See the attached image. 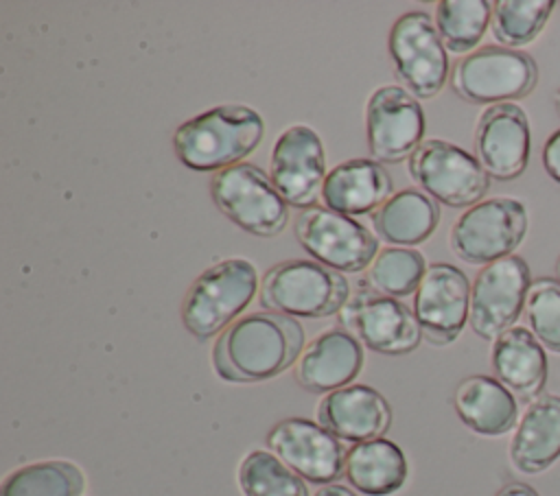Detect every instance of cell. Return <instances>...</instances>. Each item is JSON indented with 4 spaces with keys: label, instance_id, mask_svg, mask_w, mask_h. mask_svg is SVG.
<instances>
[{
    "label": "cell",
    "instance_id": "obj_2",
    "mask_svg": "<svg viewBox=\"0 0 560 496\" xmlns=\"http://www.w3.org/2000/svg\"><path fill=\"white\" fill-rule=\"evenodd\" d=\"M262 116L247 105H219L182 122L173 133L175 157L190 170L210 173L241 164L262 140Z\"/></svg>",
    "mask_w": 560,
    "mask_h": 496
},
{
    "label": "cell",
    "instance_id": "obj_31",
    "mask_svg": "<svg viewBox=\"0 0 560 496\" xmlns=\"http://www.w3.org/2000/svg\"><path fill=\"white\" fill-rule=\"evenodd\" d=\"M525 319L538 343L560 354V282L534 280L525 299Z\"/></svg>",
    "mask_w": 560,
    "mask_h": 496
},
{
    "label": "cell",
    "instance_id": "obj_27",
    "mask_svg": "<svg viewBox=\"0 0 560 496\" xmlns=\"http://www.w3.org/2000/svg\"><path fill=\"white\" fill-rule=\"evenodd\" d=\"M492 20L488 0H442L435 4V28L442 44L453 52L472 50Z\"/></svg>",
    "mask_w": 560,
    "mask_h": 496
},
{
    "label": "cell",
    "instance_id": "obj_36",
    "mask_svg": "<svg viewBox=\"0 0 560 496\" xmlns=\"http://www.w3.org/2000/svg\"><path fill=\"white\" fill-rule=\"evenodd\" d=\"M556 277H558V282H560V258H558V262H556Z\"/></svg>",
    "mask_w": 560,
    "mask_h": 496
},
{
    "label": "cell",
    "instance_id": "obj_30",
    "mask_svg": "<svg viewBox=\"0 0 560 496\" xmlns=\"http://www.w3.org/2000/svg\"><path fill=\"white\" fill-rule=\"evenodd\" d=\"M427 273L424 256L416 249L387 247L376 253L368 269L365 284L389 297H407L418 291Z\"/></svg>",
    "mask_w": 560,
    "mask_h": 496
},
{
    "label": "cell",
    "instance_id": "obj_11",
    "mask_svg": "<svg viewBox=\"0 0 560 496\" xmlns=\"http://www.w3.org/2000/svg\"><path fill=\"white\" fill-rule=\"evenodd\" d=\"M293 232L306 253L341 273L363 271L376 258V236L352 216L324 205L302 210L293 223Z\"/></svg>",
    "mask_w": 560,
    "mask_h": 496
},
{
    "label": "cell",
    "instance_id": "obj_14",
    "mask_svg": "<svg viewBox=\"0 0 560 496\" xmlns=\"http://www.w3.org/2000/svg\"><path fill=\"white\" fill-rule=\"evenodd\" d=\"M269 179L287 205L311 208L322 194L326 179V155L322 138L306 125L284 129L269 160Z\"/></svg>",
    "mask_w": 560,
    "mask_h": 496
},
{
    "label": "cell",
    "instance_id": "obj_16",
    "mask_svg": "<svg viewBox=\"0 0 560 496\" xmlns=\"http://www.w3.org/2000/svg\"><path fill=\"white\" fill-rule=\"evenodd\" d=\"M413 315L429 343H453L470 315V284L464 271L448 262L427 267L413 295Z\"/></svg>",
    "mask_w": 560,
    "mask_h": 496
},
{
    "label": "cell",
    "instance_id": "obj_18",
    "mask_svg": "<svg viewBox=\"0 0 560 496\" xmlns=\"http://www.w3.org/2000/svg\"><path fill=\"white\" fill-rule=\"evenodd\" d=\"M363 367L361 343L343 328L317 334L295 363V380L311 393H330L348 387Z\"/></svg>",
    "mask_w": 560,
    "mask_h": 496
},
{
    "label": "cell",
    "instance_id": "obj_34",
    "mask_svg": "<svg viewBox=\"0 0 560 496\" xmlns=\"http://www.w3.org/2000/svg\"><path fill=\"white\" fill-rule=\"evenodd\" d=\"M315 496H357L354 492H350L348 487H343V485H335V483H330V485H324L322 489H317L315 492Z\"/></svg>",
    "mask_w": 560,
    "mask_h": 496
},
{
    "label": "cell",
    "instance_id": "obj_10",
    "mask_svg": "<svg viewBox=\"0 0 560 496\" xmlns=\"http://www.w3.org/2000/svg\"><path fill=\"white\" fill-rule=\"evenodd\" d=\"M339 323L359 343L387 356L409 354L420 345L422 330L409 306L383 295L368 284H359L343 308Z\"/></svg>",
    "mask_w": 560,
    "mask_h": 496
},
{
    "label": "cell",
    "instance_id": "obj_19",
    "mask_svg": "<svg viewBox=\"0 0 560 496\" xmlns=\"http://www.w3.org/2000/svg\"><path fill=\"white\" fill-rule=\"evenodd\" d=\"M319 424L341 441L363 444L378 439L392 424L387 400L368 385H348L324 395L317 409Z\"/></svg>",
    "mask_w": 560,
    "mask_h": 496
},
{
    "label": "cell",
    "instance_id": "obj_26",
    "mask_svg": "<svg viewBox=\"0 0 560 496\" xmlns=\"http://www.w3.org/2000/svg\"><path fill=\"white\" fill-rule=\"evenodd\" d=\"M83 472L70 461H37L13 470L0 496H81Z\"/></svg>",
    "mask_w": 560,
    "mask_h": 496
},
{
    "label": "cell",
    "instance_id": "obj_28",
    "mask_svg": "<svg viewBox=\"0 0 560 496\" xmlns=\"http://www.w3.org/2000/svg\"><path fill=\"white\" fill-rule=\"evenodd\" d=\"M236 479L245 496H308L302 476L269 450H252L241 461Z\"/></svg>",
    "mask_w": 560,
    "mask_h": 496
},
{
    "label": "cell",
    "instance_id": "obj_7",
    "mask_svg": "<svg viewBox=\"0 0 560 496\" xmlns=\"http://www.w3.org/2000/svg\"><path fill=\"white\" fill-rule=\"evenodd\" d=\"M525 232V205L512 197H494L475 203L453 223L448 245L468 264H490L512 256Z\"/></svg>",
    "mask_w": 560,
    "mask_h": 496
},
{
    "label": "cell",
    "instance_id": "obj_20",
    "mask_svg": "<svg viewBox=\"0 0 560 496\" xmlns=\"http://www.w3.org/2000/svg\"><path fill=\"white\" fill-rule=\"evenodd\" d=\"M394 192V184L385 166L376 160L357 157L337 164L324 179L322 201L328 210L359 216L376 212Z\"/></svg>",
    "mask_w": 560,
    "mask_h": 496
},
{
    "label": "cell",
    "instance_id": "obj_6",
    "mask_svg": "<svg viewBox=\"0 0 560 496\" xmlns=\"http://www.w3.org/2000/svg\"><path fill=\"white\" fill-rule=\"evenodd\" d=\"M210 197L234 225L254 236L269 238L287 227V201L269 175L252 162L219 170L210 181Z\"/></svg>",
    "mask_w": 560,
    "mask_h": 496
},
{
    "label": "cell",
    "instance_id": "obj_29",
    "mask_svg": "<svg viewBox=\"0 0 560 496\" xmlns=\"http://www.w3.org/2000/svg\"><path fill=\"white\" fill-rule=\"evenodd\" d=\"M553 0H497L492 2V35L503 48L534 42L547 24Z\"/></svg>",
    "mask_w": 560,
    "mask_h": 496
},
{
    "label": "cell",
    "instance_id": "obj_25",
    "mask_svg": "<svg viewBox=\"0 0 560 496\" xmlns=\"http://www.w3.org/2000/svg\"><path fill=\"white\" fill-rule=\"evenodd\" d=\"M440 223L438 203L420 190L392 194L374 214L372 225L378 238L394 245L424 243Z\"/></svg>",
    "mask_w": 560,
    "mask_h": 496
},
{
    "label": "cell",
    "instance_id": "obj_15",
    "mask_svg": "<svg viewBox=\"0 0 560 496\" xmlns=\"http://www.w3.org/2000/svg\"><path fill=\"white\" fill-rule=\"evenodd\" d=\"M269 450L295 474L311 483L330 485L343 474L346 448L322 424L306 417H287L267 433Z\"/></svg>",
    "mask_w": 560,
    "mask_h": 496
},
{
    "label": "cell",
    "instance_id": "obj_23",
    "mask_svg": "<svg viewBox=\"0 0 560 496\" xmlns=\"http://www.w3.org/2000/svg\"><path fill=\"white\" fill-rule=\"evenodd\" d=\"M453 406L459 420L477 435L499 437L516 426V395L494 376L475 374L464 378L453 393Z\"/></svg>",
    "mask_w": 560,
    "mask_h": 496
},
{
    "label": "cell",
    "instance_id": "obj_1",
    "mask_svg": "<svg viewBox=\"0 0 560 496\" xmlns=\"http://www.w3.org/2000/svg\"><path fill=\"white\" fill-rule=\"evenodd\" d=\"M302 326L287 315L260 310L230 323L212 347L214 371L228 382H260L298 363Z\"/></svg>",
    "mask_w": 560,
    "mask_h": 496
},
{
    "label": "cell",
    "instance_id": "obj_32",
    "mask_svg": "<svg viewBox=\"0 0 560 496\" xmlns=\"http://www.w3.org/2000/svg\"><path fill=\"white\" fill-rule=\"evenodd\" d=\"M542 166H545V173H547L556 184H560V129L553 131V133L545 140V146H542Z\"/></svg>",
    "mask_w": 560,
    "mask_h": 496
},
{
    "label": "cell",
    "instance_id": "obj_3",
    "mask_svg": "<svg viewBox=\"0 0 560 496\" xmlns=\"http://www.w3.org/2000/svg\"><path fill=\"white\" fill-rule=\"evenodd\" d=\"M258 271L245 258H228L201 271L182 302L184 328L199 341L221 334L249 306Z\"/></svg>",
    "mask_w": 560,
    "mask_h": 496
},
{
    "label": "cell",
    "instance_id": "obj_13",
    "mask_svg": "<svg viewBox=\"0 0 560 496\" xmlns=\"http://www.w3.org/2000/svg\"><path fill=\"white\" fill-rule=\"evenodd\" d=\"M424 111L400 85H383L365 105V140L370 153L385 164L402 162L424 142Z\"/></svg>",
    "mask_w": 560,
    "mask_h": 496
},
{
    "label": "cell",
    "instance_id": "obj_24",
    "mask_svg": "<svg viewBox=\"0 0 560 496\" xmlns=\"http://www.w3.org/2000/svg\"><path fill=\"white\" fill-rule=\"evenodd\" d=\"M343 476L350 487L368 496H389L407 481V459L389 439L354 444L346 452Z\"/></svg>",
    "mask_w": 560,
    "mask_h": 496
},
{
    "label": "cell",
    "instance_id": "obj_9",
    "mask_svg": "<svg viewBox=\"0 0 560 496\" xmlns=\"http://www.w3.org/2000/svg\"><path fill=\"white\" fill-rule=\"evenodd\" d=\"M387 50L396 76L416 98H433L444 87L448 55L429 13H402L389 28Z\"/></svg>",
    "mask_w": 560,
    "mask_h": 496
},
{
    "label": "cell",
    "instance_id": "obj_5",
    "mask_svg": "<svg viewBox=\"0 0 560 496\" xmlns=\"http://www.w3.org/2000/svg\"><path fill=\"white\" fill-rule=\"evenodd\" d=\"M538 83V68L532 55L503 48L483 46L453 66V92L477 105H501L527 96Z\"/></svg>",
    "mask_w": 560,
    "mask_h": 496
},
{
    "label": "cell",
    "instance_id": "obj_8",
    "mask_svg": "<svg viewBox=\"0 0 560 496\" xmlns=\"http://www.w3.org/2000/svg\"><path fill=\"white\" fill-rule=\"evenodd\" d=\"M411 179L435 201L466 208L481 201L490 177L477 155L446 140H424L407 162Z\"/></svg>",
    "mask_w": 560,
    "mask_h": 496
},
{
    "label": "cell",
    "instance_id": "obj_4",
    "mask_svg": "<svg viewBox=\"0 0 560 496\" xmlns=\"http://www.w3.org/2000/svg\"><path fill=\"white\" fill-rule=\"evenodd\" d=\"M350 297L348 280L317 260H284L260 282V306L287 317L324 319L343 308Z\"/></svg>",
    "mask_w": 560,
    "mask_h": 496
},
{
    "label": "cell",
    "instance_id": "obj_33",
    "mask_svg": "<svg viewBox=\"0 0 560 496\" xmlns=\"http://www.w3.org/2000/svg\"><path fill=\"white\" fill-rule=\"evenodd\" d=\"M497 496H538V492L527 485V483H521V481H512V483H505Z\"/></svg>",
    "mask_w": 560,
    "mask_h": 496
},
{
    "label": "cell",
    "instance_id": "obj_22",
    "mask_svg": "<svg viewBox=\"0 0 560 496\" xmlns=\"http://www.w3.org/2000/svg\"><path fill=\"white\" fill-rule=\"evenodd\" d=\"M494 378L516 398L536 400L547 382V354L538 339L523 326L499 334L490 352Z\"/></svg>",
    "mask_w": 560,
    "mask_h": 496
},
{
    "label": "cell",
    "instance_id": "obj_12",
    "mask_svg": "<svg viewBox=\"0 0 560 496\" xmlns=\"http://www.w3.org/2000/svg\"><path fill=\"white\" fill-rule=\"evenodd\" d=\"M532 273L521 256H505L486 264L470 288L468 323L481 339H497L514 328L525 310Z\"/></svg>",
    "mask_w": 560,
    "mask_h": 496
},
{
    "label": "cell",
    "instance_id": "obj_21",
    "mask_svg": "<svg viewBox=\"0 0 560 496\" xmlns=\"http://www.w3.org/2000/svg\"><path fill=\"white\" fill-rule=\"evenodd\" d=\"M560 457V395L540 393L521 415L510 459L523 474H538Z\"/></svg>",
    "mask_w": 560,
    "mask_h": 496
},
{
    "label": "cell",
    "instance_id": "obj_35",
    "mask_svg": "<svg viewBox=\"0 0 560 496\" xmlns=\"http://www.w3.org/2000/svg\"><path fill=\"white\" fill-rule=\"evenodd\" d=\"M553 98H556V111H558V116H560V90L556 92V96H553Z\"/></svg>",
    "mask_w": 560,
    "mask_h": 496
},
{
    "label": "cell",
    "instance_id": "obj_17",
    "mask_svg": "<svg viewBox=\"0 0 560 496\" xmlns=\"http://www.w3.org/2000/svg\"><path fill=\"white\" fill-rule=\"evenodd\" d=\"M529 120L516 103L490 105L477 120L475 153L488 177L510 181L529 162Z\"/></svg>",
    "mask_w": 560,
    "mask_h": 496
}]
</instances>
